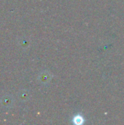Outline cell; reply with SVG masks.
Returning <instances> with one entry per match:
<instances>
[{
  "label": "cell",
  "mask_w": 124,
  "mask_h": 125,
  "mask_svg": "<svg viewBox=\"0 0 124 125\" xmlns=\"http://www.w3.org/2000/svg\"><path fill=\"white\" fill-rule=\"evenodd\" d=\"M75 123L76 124H81V123H83V118L82 117H80V116H77V117H75Z\"/></svg>",
  "instance_id": "obj_1"
}]
</instances>
